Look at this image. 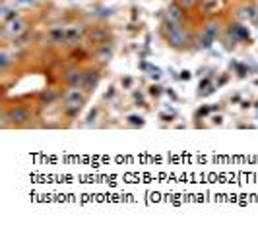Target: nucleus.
Masks as SVG:
<instances>
[{
	"label": "nucleus",
	"instance_id": "f257e3e1",
	"mask_svg": "<svg viewBox=\"0 0 258 226\" xmlns=\"http://www.w3.org/2000/svg\"><path fill=\"white\" fill-rule=\"evenodd\" d=\"M163 35H165V41L171 49L181 50L186 47L188 43V37H186V31L182 29L181 24H171L165 20V29H163Z\"/></svg>",
	"mask_w": 258,
	"mask_h": 226
},
{
	"label": "nucleus",
	"instance_id": "f03ea898",
	"mask_svg": "<svg viewBox=\"0 0 258 226\" xmlns=\"http://www.w3.org/2000/svg\"><path fill=\"white\" fill-rule=\"evenodd\" d=\"M62 100H64L66 112L76 114V112H80L82 104L86 102V93H82V89H80V87H70L68 91H64Z\"/></svg>",
	"mask_w": 258,
	"mask_h": 226
},
{
	"label": "nucleus",
	"instance_id": "7ed1b4c3",
	"mask_svg": "<svg viewBox=\"0 0 258 226\" xmlns=\"http://www.w3.org/2000/svg\"><path fill=\"white\" fill-rule=\"evenodd\" d=\"M4 120H10V124L14 126L26 124L27 120H29V110H27L26 106H22V104H16V106H12L8 112L4 114Z\"/></svg>",
	"mask_w": 258,
	"mask_h": 226
},
{
	"label": "nucleus",
	"instance_id": "20e7f679",
	"mask_svg": "<svg viewBox=\"0 0 258 226\" xmlns=\"http://www.w3.org/2000/svg\"><path fill=\"white\" fill-rule=\"evenodd\" d=\"M86 35V29L82 25H70L66 27V45H78Z\"/></svg>",
	"mask_w": 258,
	"mask_h": 226
},
{
	"label": "nucleus",
	"instance_id": "39448f33",
	"mask_svg": "<svg viewBox=\"0 0 258 226\" xmlns=\"http://www.w3.org/2000/svg\"><path fill=\"white\" fill-rule=\"evenodd\" d=\"M84 77L86 74H82L80 70H70L64 74V81L70 87H84Z\"/></svg>",
	"mask_w": 258,
	"mask_h": 226
},
{
	"label": "nucleus",
	"instance_id": "423d86ee",
	"mask_svg": "<svg viewBox=\"0 0 258 226\" xmlns=\"http://www.w3.org/2000/svg\"><path fill=\"white\" fill-rule=\"evenodd\" d=\"M26 31V22L22 18H14L10 22H6V27H4V33H12V35H20Z\"/></svg>",
	"mask_w": 258,
	"mask_h": 226
},
{
	"label": "nucleus",
	"instance_id": "0eeeda50",
	"mask_svg": "<svg viewBox=\"0 0 258 226\" xmlns=\"http://www.w3.org/2000/svg\"><path fill=\"white\" fill-rule=\"evenodd\" d=\"M47 39L51 45H66V27H52L47 33Z\"/></svg>",
	"mask_w": 258,
	"mask_h": 226
},
{
	"label": "nucleus",
	"instance_id": "6e6552de",
	"mask_svg": "<svg viewBox=\"0 0 258 226\" xmlns=\"http://www.w3.org/2000/svg\"><path fill=\"white\" fill-rule=\"evenodd\" d=\"M182 10H184V8H182L179 2H173L167 8V22H171V24H181Z\"/></svg>",
	"mask_w": 258,
	"mask_h": 226
},
{
	"label": "nucleus",
	"instance_id": "1a4fd4ad",
	"mask_svg": "<svg viewBox=\"0 0 258 226\" xmlns=\"http://www.w3.org/2000/svg\"><path fill=\"white\" fill-rule=\"evenodd\" d=\"M97 79H99V74H97V70H88V74L84 77V87L86 91H91V89L97 85Z\"/></svg>",
	"mask_w": 258,
	"mask_h": 226
},
{
	"label": "nucleus",
	"instance_id": "9d476101",
	"mask_svg": "<svg viewBox=\"0 0 258 226\" xmlns=\"http://www.w3.org/2000/svg\"><path fill=\"white\" fill-rule=\"evenodd\" d=\"M95 56H97V60H99V62H109V60H111V56H113V50L109 49V45H103L101 49L95 52Z\"/></svg>",
	"mask_w": 258,
	"mask_h": 226
},
{
	"label": "nucleus",
	"instance_id": "9b49d317",
	"mask_svg": "<svg viewBox=\"0 0 258 226\" xmlns=\"http://www.w3.org/2000/svg\"><path fill=\"white\" fill-rule=\"evenodd\" d=\"M2 16H4V22H10L14 18H18V12H14V10L4 6V8H2Z\"/></svg>",
	"mask_w": 258,
	"mask_h": 226
},
{
	"label": "nucleus",
	"instance_id": "f8f14e48",
	"mask_svg": "<svg viewBox=\"0 0 258 226\" xmlns=\"http://www.w3.org/2000/svg\"><path fill=\"white\" fill-rule=\"evenodd\" d=\"M0 62H2V70H6L8 68V64H10V54L4 50L2 52V56H0Z\"/></svg>",
	"mask_w": 258,
	"mask_h": 226
},
{
	"label": "nucleus",
	"instance_id": "ddd939ff",
	"mask_svg": "<svg viewBox=\"0 0 258 226\" xmlns=\"http://www.w3.org/2000/svg\"><path fill=\"white\" fill-rule=\"evenodd\" d=\"M179 4H181L184 10H188V8H192L194 4H196V0H177Z\"/></svg>",
	"mask_w": 258,
	"mask_h": 226
},
{
	"label": "nucleus",
	"instance_id": "4468645a",
	"mask_svg": "<svg viewBox=\"0 0 258 226\" xmlns=\"http://www.w3.org/2000/svg\"><path fill=\"white\" fill-rule=\"evenodd\" d=\"M128 120H130V124H134V126H144V120L140 116H130Z\"/></svg>",
	"mask_w": 258,
	"mask_h": 226
},
{
	"label": "nucleus",
	"instance_id": "2eb2a0df",
	"mask_svg": "<svg viewBox=\"0 0 258 226\" xmlns=\"http://www.w3.org/2000/svg\"><path fill=\"white\" fill-rule=\"evenodd\" d=\"M152 93H154V95H159V87H152Z\"/></svg>",
	"mask_w": 258,
	"mask_h": 226
},
{
	"label": "nucleus",
	"instance_id": "dca6fc26",
	"mask_svg": "<svg viewBox=\"0 0 258 226\" xmlns=\"http://www.w3.org/2000/svg\"><path fill=\"white\" fill-rule=\"evenodd\" d=\"M18 2H24V4H27V2H33V0H18Z\"/></svg>",
	"mask_w": 258,
	"mask_h": 226
}]
</instances>
